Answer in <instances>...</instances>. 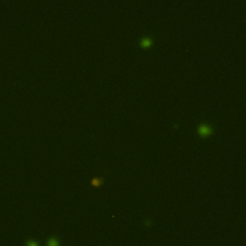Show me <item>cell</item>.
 <instances>
[{"label": "cell", "mask_w": 246, "mask_h": 246, "mask_svg": "<svg viewBox=\"0 0 246 246\" xmlns=\"http://www.w3.org/2000/svg\"><path fill=\"white\" fill-rule=\"evenodd\" d=\"M28 246H39V244H38L37 242L30 241V242H29V243H28Z\"/></svg>", "instance_id": "obj_5"}, {"label": "cell", "mask_w": 246, "mask_h": 246, "mask_svg": "<svg viewBox=\"0 0 246 246\" xmlns=\"http://www.w3.org/2000/svg\"><path fill=\"white\" fill-rule=\"evenodd\" d=\"M47 246H60V240L57 237H52L47 242Z\"/></svg>", "instance_id": "obj_4"}, {"label": "cell", "mask_w": 246, "mask_h": 246, "mask_svg": "<svg viewBox=\"0 0 246 246\" xmlns=\"http://www.w3.org/2000/svg\"><path fill=\"white\" fill-rule=\"evenodd\" d=\"M197 133L199 136H201L202 138H206L209 137L213 133V128L210 124H205V123H201L197 128Z\"/></svg>", "instance_id": "obj_1"}, {"label": "cell", "mask_w": 246, "mask_h": 246, "mask_svg": "<svg viewBox=\"0 0 246 246\" xmlns=\"http://www.w3.org/2000/svg\"><path fill=\"white\" fill-rule=\"evenodd\" d=\"M104 179L102 177H94L93 179H91V185L94 187H100L103 185Z\"/></svg>", "instance_id": "obj_3"}, {"label": "cell", "mask_w": 246, "mask_h": 246, "mask_svg": "<svg viewBox=\"0 0 246 246\" xmlns=\"http://www.w3.org/2000/svg\"><path fill=\"white\" fill-rule=\"evenodd\" d=\"M153 41H154L153 40V38L146 36V37H143V38L140 39V40H139V45H140L141 48L147 49V48L151 47L152 44H153Z\"/></svg>", "instance_id": "obj_2"}]
</instances>
